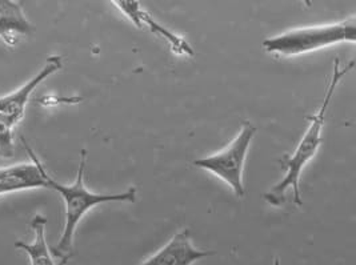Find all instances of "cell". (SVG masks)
Wrapping results in <instances>:
<instances>
[{
	"label": "cell",
	"mask_w": 356,
	"mask_h": 265,
	"mask_svg": "<svg viewBox=\"0 0 356 265\" xmlns=\"http://www.w3.org/2000/svg\"><path fill=\"white\" fill-rule=\"evenodd\" d=\"M354 67H355V62L351 60L347 66L341 68L339 59H335L332 75H331L330 83H328L325 95H324L323 103L314 117H308L309 126L303 135L302 140L299 142L298 147L292 152V155H286L280 160V166L286 168V175L273 189H270L264 195V199L267 203L276 205V207L280 205L284 201V194L287 192V189H291L293 203L298 207L303 205V200L300 195V182H299L300 175H302L305 166H307L308 162L315 157V155L318 153V151L323 143L322 131H323L327 110L331 104L332 96L341 82V79L347 74H350L354 69Z\"/></svg>",
	"instance_id": "cell-1"
},
{
	"label": "cell",
	"mask_w": 356,
	"mask_h": 265,
	"mask_svg": "<svg viewBox=\"0 0 356 265\" xmlns=\"http://www.w3.org/2000/svg\"><path fill=\"white\" fill-rule=\"evenodd\" d=\"M86 162H87V151L81 149V162L78 168V175L75 182L71 185H65L52 179L47 173L46 182L51 189L56 191L60 198L65 201V228L60 236L59 243L54 247L52 252L56 257L62 259L60 264L65 265V263L71 259L74 252V237L76 228L81 223L84 215L91 211L94 207L104 203H134L136 200V188L131 187L127 191L122 194H95L86 188L84 185V169H86Z\"/></svg>",
	"instance_id": "cell-2"
},
{
	"label": "cell",
	"mask_w": 356,
	"mask_h": 265,
	"mask_svg": "<svg viewBox=\"0 0 356 265\" xmlns=\"http://www.w3.org/2000/svg\"><path fill=\"white\" fill-rule=\"evenodd\" d=\"M356 42V17L344 20L292 28L286 33L263 40L261 47L268 53L279 56H299L331 46Z\"/></svg>",
	"instance_id": "cell-3"
},
{
	"label": "cell",
	"mask_w": 356,
	"mask_h": 265,
	"mask_svg": "<svg viewBox=\"0 0 356 265\" xmlns=\"http://www.w3.org/2000/svg\"><path fill=\"white\" fill-rule=\"evenodd\" d=\"M255 133L257 128L251 123L245 121L242 130L226 148L207 157L196 159L194 166L213 173L216 178L226 182L238 198H243L244 163Z\"/></svg>",
	"instance_id": "cell-4"
},
{
	"label": "cell",
	"mask_w": 356,
	"mask_h": 265,
	"mask_svg": "<svg viewBox=\"0 0 356 265\" xmlns=\"http://www.w3.org/2000/svg\"><path fill=\"white\" fill-rule=\"evenodd\" d=\"M215 255V250L194 247L190 230L183 228L140 265H194Z\"/></svg>",
	"instance_id": "cell-5"
},
{
	"label": "cell",
	"mask_w": 356,
	"mask_h": 265,
	"mask_svg": "<svg viewBox=\"0 0 356 265\" xmlns=\"http://www.w3.org/2000/svg\"><path fill=\"white\" fill-rule=\"evenodd\" d=\"M33 163H23L0 168V196L27 189L49 188L46 182V169L33 149L22 139Z\"/></svg>",
	"instance_id": "cell-6"
},
{
	"label": "cell",
	"mask_w": 356,
	"mask_h": 265,
	"mask_svg": "<svg viewBox=\"0 0 356 265\" xmlns=\"http://www.w3.org/2000/svg\"><path fill=\"white\" fill-rule=\"evenodd\" d=\"M113 3L126 17L130 19L131 22L138 28H142V26L145 24L151 33L156 35V36H159L163 40H165V43L171 47V50H172L174 53L186 55V56H194L193 47L181 36H179L177 33L170 31L163 24L158 23L154 17L147 12L145 8H142L139 1L116 0V1H113Z\"/></svg>",
	"instance_id": "cell-7"
},
{
	"label": "cell",
	"mask_w": 356,
	"mask_h": 265,
	"mask_svg": "<svg viewBox=\"0 0 356 265\" xmlns=\"http://www.w3.org/2000/svg\"><path fill=\"white\" fill-rule=\"evenodd\" d=\"M62 67H63L62 56L54 55L47 58L43 68L33 76V79H30L27 83L22 85L15 92L0 98V114L13 117L17 123H19L24 117L26 105L35 88L43 83L51 75L58 72Z\"/></svg>",
	"instance_id": "cell-8"
},
{
	"label": "cell",
	"mask_w": 356,
	"mask_h": 265,
	"mask_svg": "<svg viewBox=\"0 0 356 265\" xmlns=\"http://www.w3.org/2000/svg\"><path fill=\"white\" fill-rule=\"evenodd\" d=\"M35 31L33 23L26 17L20 3L14 0H0V37L14 47L17 35H31Z\"/></svg>",
	"instance_id": "cell-9"
},
{
	"label": "cell",
	"mask_w": 356,
	"mask_h": 265,
	"mask_svg": "<svg viewBox=\"0 0 356 265\" xmlns=\"http://www.w3.org/2000/svg\"><path fill=\"white\" fill-rule=\"evenodd\" d=\"M46 225H47V219L44 216H35L31 221V227L35 234L33 243L31 244L22 243V241L15 243V248L22 249L29 255L30 265H56L51 255V249L47 246Z\"/></svg>",
	"instance_id": "cell-10"
},
{
	"label": "cell",
	"mask_w": 356,
	"mask_h": 265,
	"mask_svg": "<svg viewBox=\"0 0 356 265\" xmlns=\"http://www.w3.org/2000/svg\"><path fill=\"white\" fill-rule=\"evenodd\" d=\"M17 123L13 117L0 114V157L10 159L14 156V127Z\"/></svg>",
	"instance_id": "cell-11"
},
{
	"label": "cell",
	"mask_w": 356,
	"mask_h": 265,
	"mask_svg": "<svg viewBox=\"0 0 356 265\" xmlns=\"http://www.w3.org/2000/svg\"><path fill=\"white\" fill-rule=\"evenodd\" d=\"M273 265H280V260H279L277 257H275V260H274V264Z\"/></svg>",
	"instance_id": "cell-12"
}]
</instances>
